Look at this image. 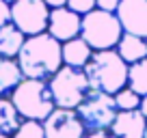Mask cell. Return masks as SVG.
Wrapping results in <instances>:
<instances>
[{"instance_id":"1","label":"cell","mask_w":147,"mask_h":138,"mask_svg":"<svg viewBox=\"0 0 147 138\" xmlns=\"http://www.w3.org/2000/svg\"><path fill=\"white\" fill-rule=\"evenodd\" d=\"M15 60L24 78L48 82L63 67V43L56 41L50 32L32 35L26 37Z\"/></svg>"},{"instance_id":"2","label":"cell","mask_w":147,"mask_h":138,"mask_svg":"<svg viewBox=\"0 0 147 138\" xmlns=\"http://www.w3.org/2000/svg\"><path fill=\"white\" fill-rule=\"evenodd\" d=\"M128 69L130 65L119 56L117 50H97L84 65V76L91 91L115 95L117 91L128 86Z\"/></svg>"},{"instance_id":"3","label":"cell","mask_w":147,"mask_h":138,"mask_svg":"<svg viewBox=\"0 0 147 138\" xmlns=\"http://www.w3.org/2000/svg\"><path fill=\"white\" fill-rule=\"evenodd\" d=\"M9 97L24 121H46L56 108L46 80L22 78Z\"/></svg>"},{"instance_id":"4","label":"cell","mask_w":147,"mask_h":138,"mask_svg":"<svg viewBox=\"0 0 147 138\" xmlns=\"http://www.w3.org/2000/svg\"><path fill=\"white\" fill-rule=\"evenodd\" d=\"M80 37L95 52L97 50H115L119 39L123 37V26H121L117 13L93 9L91 13L82 15Z\"/></svg>"},{"instance_id":"5","label":"cell","mask_w":147,"mask_h":138,"mask_svg":"<svg viewBox=\"0 0 147 138\" xmlns=\"http://www.w3.org/2000/svg\"><path fill=\"white\" fill-rule=\"evenodd\" d=\"M48 86H50L52 99H54L56 108H69V110H76V108L82 104V99L87 97L89 88V80L84 76V69H76V67H63L48 80Z\"/></svg>"},{"instance_id":"6","label":"cell","mask_w":147,"mask_h":138,"mask_svg":"<svg viewBox=\"0 0 147 138\" xmlns=\"http://www.w3.org/2000/svg\"><path fill=\"white\" fill-rule=\"evenodd\" d=\"M76 112L87 132H102V129H110L119 108L115 104V95L102 91H89L82 104L76 108Z\"/></svg>"},{"instance_id":"7","label":"cell","mask_w":147,"mask_h":138,"mask_svg":"<svg viewBox=\"0 0 147 138\" xmlns=\"http://www.w3.org/2000/svg\"><path fill=\"white\" fill-rule=\"evenodd\" d=\"M48 19L50 7L43 0H15L11 5V22L26 37L48 32Z\"/></svg>"},{"instance_id":"8","label":"cell","mask_w":147,"mask_h":138,"mask_svg":"<svg viewBox=\"0 0 147 138\" xmlns=\"http://www.w3.org/2000/svg\"><path fill=\"white\" fill-rule=\"evenodd\" d=\"M43 123L46 138H82L87 134L78 112L69 108H54Z\"/></svg>"},{"instance_id":"9","label":"cell","mask_w":147,"mask_h":138,"mask_svg":"<svg viewBox=\"0 0 147 138\" xmlns=\"http://www.w3.org/2000/svg\"><path fill=\"white\" fill-rule=\"evenodd\" d=\"M82 30V15L71 11L69 7H59V9H50V19H48V32L56 41L65 43L69 39L80 37Z\"/></svg>"},{"instance_id":"10","label":"cell","mask_w":147,"mask_h":138,"mask_svg":"<svg viewBox=\"0 0 147 138\" xmlns=\"http://www.w3.org/2000/svg\"><path fill=\"white\" fill-rule=\"evenodd\" d=\"M123 32L147 39V0H121L117 7Z\"/></svg>"},{"instance_id":"11","label":"cell","mask_w":147,"mask_h":138,"mask_svg":"<svg viewBox=\"0 0 147 138\" xmlns=\"http://www.w3.org/2000/svg\"><path fill=\"white\" fill-rule=\"evenodd\" d=\"M147 119L141 110H119L110 125V132L117 138H145Z\"/></svg>"},{"instance_id":"12","label":"cell","mask_w":147,"mask_h":138,"mask_svg":"<svg viewBox=\"0 0 147 138\" xmlns=\"http://www.w3.org/2000/svg\"><path fill=\"white\" fill-rule=\"evenodd\" d=\"M93 48L84 41L82 37L69 39L63 43V65L67 67H76V69H84V65L89 63V58L93 56Z\"/></svg>"},{"instance_id":"13","label":"cell","mask_w":147,"mask_h":138,"mask_svg":"<svg viewBox=\"0 0 147 138\" xmlns=\"http://www.w3.org/2000/svg\"><path fill=\"white\" fill-rule=\"evenodd\" d=\"M115 50L119 52V56L128 65H134V63H138V60L147 58V39L138 37V35L123 32V37L119 39V43H117Z\"/></svg>"},{"instance_id":"14","label":"cell","mask_w":147,"mask_h":138,"mask_svg":"<svg viewBox=\"0 0 147 138\" xmlns=\"http://www.w3.org/2000/svg\"><path fill=\"white\" fill-rule=\"evenodd\" d=\"M24 41H26V35H24L20 28H15L13 22L0 26V54L2 56H7V58H18Z\"/></svg>"},{"instance_id":"15","label":"cell","mask_w":147,"mask_h":138,"mask_svg":"<svg viewBox=\"0 0 147 138\" xmlns=\"http://www.w3.org/2000/svg\"><path fill=\"white\" fill-rule=\"evenodd\" d=\"M22 71L15 58H7L0 54V97H9L13 88L22 82Z\"/></svg>"},{"instance_id":"16","label":"cell","mask_w":147,"mask_h":138,"mask_svg":"<svg viewBox=\"0 0 147 138\" xmlns=\"http://www.w3.org/2000/svg\"><path fill=\"white\" fill-rule=\"evenodd\" d=\"M22 117H20L18 108L13 106L11 97H0V134L5 136H13L18 127L22 125Z\"/></svg>"},{"instance_id":"17","label":"cell","mask_w":147,"mask_h":138,"mask_svg":"<svg viewBox=\"0 0 147 138\" xmlns=\"http://www.w3.org/2000/svg\"><path fill=\"white\" fill-rule=\"evenodd\" d=\"M128 86L138 95H147V58L130 65L128 69Z\"/></svg>"},{"instance_id":"18","label":"cell","mask_w":147,"mask_h":138,"mask_svg":"<svg viewBox=\"0 0 147 138\" xmlns=\"http://www.w3.org/2000/svg\"><path fill=\"white\" fill-rule=\"evenodd\" d=\"M115 104L119 110H138L141 106V95L134 93L130 86H123L121 91L115 93Z\"/></svg>"},{"instance_id":"19","label":"cell","mask_w":147,"mask_h":138,"mask_svg":"<svg viewBox=\"0 0 147 138\" xmlns=\"http://www.w3.org/2000/svg\"><path fill=\"white\" fill-rule=\"evenodd\" d=\"M11 138H46L43 123L41 121H22V125Z\"/></svg>"},{"instance_id":"20","label":"cell","mask_w":147,"mask_h":138,"mask_svg":"<svg viewBox=\"0 0 147 138\" xmlns=\"http://www.w3.org/2000/svg\"><path fill=\"white\" fill-rule=\"evenodd\" d=\"M67 7L78 15H87L95 9V0H67Z\"/></svg>"},{"instance_id":"21","label":"cell","mask_w":147,"mask_h":138,"mask_svg":"<svg viewBox=\"0 0 147 138\" xmlns=\"http://www.w3.org/2000/svg\"><path fill=\"white\" fill-rule=\"evenodd\" d=\"M119 2H121V0H95V9L117 13V7H119Z\"/></svg>"},{"instance_id":"22","label":"cell","mask_w":147,"mask_h":138,"mask_svg":"<svg viewBox=\"0 0 147 138\" xmlns=\"http://www.w3.org/2000/svg\"><path fill=\"white\" fill-rule=\"evenodd\" d=\"M9 22H11V5L0 0V26H5Z\"/></svg>"},{"instance_id":"23","label":"cell","mask_w":147,"mask_h":138,"mask_svg":"<svg viewBox=\"0 0 147 138\" xmlns=\"http://www.w3.org/2000/svg\"><path fill=\"white\" fill-rule=\"evenodd\" d=\"M82 138H117L110 129H102V132H87Z\"/></svg>"},{"instance_id":"24","label":"cell","mask_w":147,"mask_h":138,"mask_svg":"<svg viewBox=\"0 0 147 138\" xmlns=\"http://www.w3.org/2000/svg\"><path fill=\"white\" fill-rule=\"evenodd\" d=\"M50 9H59V7H67V0H43Z\"/></svg>"},{"instance_id":"25","label":"cell","mask_w":147,"mask_h":138,"mask_svg":"<svg viewBox=\"0 0 147 138\" xmlns=\"http://www.w3.org/2000/svg\"><path fill=\"white\" fill-rule=\"evenodd\" d=\"M138 110H141V115L147 119V95L141 97V106H138Z\"/></svg>"},{"instance_id":"26","label":"cell","mask_w":147,"mask_h":138,"mask_svg":"<svg viewBox=\"0 0 147 138\" xmlns=\"http://www.w3.org/2000/svg\"><path fill=\"white\" fill-rule=\"evenodd\" d=\"M5 2H9V5H13V2H15V0H5Z\"/></svg>"},{"instance_id":"27","label":"cell","mask_w":147,"mask_h":138,"mask_svg":"<svg viewBox=\"0 0 147 138\" xmlns=\"http://www.w3.org/2000/svg\"><path fill=\"white\" fill-rule=\"evenodd\" d=\"M0 138H11V136H5V134H0Z\"/></svg>"},{"instance_id":"28","label":"cell","mask_w":147,"mask_h":138,"mask_svg":"<svg viewBox=\"0 0 147 138\" xmlns=\"http://www.w3.org/2000/svg\"><path fill=\"white\" fill-rule=\"evenodd\" d=\"M145 138H147V129H145Z\"/></svg>"}]
</instances>
